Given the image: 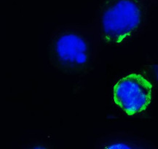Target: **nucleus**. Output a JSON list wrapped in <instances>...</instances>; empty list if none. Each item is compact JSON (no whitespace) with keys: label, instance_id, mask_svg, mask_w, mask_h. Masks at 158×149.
<instances>
[{"label":"nucleus","instance_id":"obj_1","mask_svg":"<svg viewBox=\"0 0 158 149\" xmlns=\"http://www.w3.org/2000/svg\"><path fill=\"white\" fill-rule=\"evenodd\" d=\"M98 49V32L93 26H59L50 37V60L64 72L79 74L90 70L96 63Z\"/></svg>","mask_w":158,"mask_h":149},{"label":"nucleus","instance_id":"obj_2","mask_svg":"<svg viewBox=\"0 0 158 149\" xmlns=\"http://www.w3.org/2000/svg\"><path fill=\"white\" fill-rule=\"evenodd\" d=\"M143 15V6L138 0H110L99 14L98 34L109 44H120L140 27Z\"/></svg>","mask_w":158,"mask_h":149},{"label":"nucleus","instance_id":"obj_3","mask_svg":"<svg viewBox=\"0 0 158 149\" xmlns=\"http://www.w3.org/2000/svg\"><path fill=\"white\" fill-rule=\"evenodd\" d=\"M152 85L141 75L131 74L117 81L113 89L116 105L128 116L144 111L152 99Z\"/></svg>","mask_w":158,"mask_h":149},{"label":"nucleus","instance_id":"obj_4","mask_svg":"<svg viewBox=\"0 0 158 149\" xmlns=\"http://www.w3.org/2000/svg\"><path fill=\"white\" fill-rule=\"evenodd\" d=\"M101 148H109V149H125V148H141V146L136 144L134 141H131L129 140H124V139H104L100 142L98 146Z\"/></svg>","mask_w":158,"mask_h":149}]
</instances>
